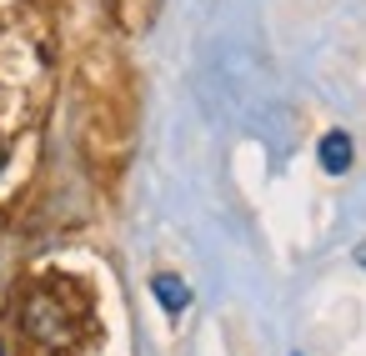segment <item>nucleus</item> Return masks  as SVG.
Listing matches in <instances>:
<instances>
[{
	"mask_svg": "<svg viewBox=\"0 0 366 356\" xmlns=\"http://www.w3.org/2000/svg\"><path fill=\"white\" fill-rule=\"evenodd\" d=\"M21 321H26V331H31L36 341H46V346H61V341H71V321H66V311H61L51 296H31Z\"/></svg>",
	"mask_w": 366,
	"mask_h": 356,
	"instance_id": "1",
	"label": "nucleus"
},
{
	"mask_svg": "<svg viewBox=\"0 0 366 356\" xmlns=\"http://www.w3.org/2000/svg\"><path fill=\"white\" fill-rule=\"evenodd\" d=\"M151 291H156V301H161L171 316L191 306V291H186V281H181V276H156V281H151Z\"/></svg>",
	"mask_w": 366,
	"mask_h": 356,
	"instance_id": "3",
	"label": "nucleus"
},
{
	"mask_svg": "<svg viewBox=\"0 0 366 356\" xmlns=\"http://www.w3.org/2000/svg\"><path fill=\"white\" fill-rule=\"evenodd\" d=\"M361 261H366V251H361Z\"/></svg>",
	"mask_w": 366,
	"mask_h": 356,
	"instance_id": "5",
	"label": "nucleus"
},
{
	"mask_svg": "<svg viewBox=\"0 0 366 356\" xmlns=\"http://www.w3.org/2000/svg\"><path fill=\"white\" fill-rule=\"evenodd\" d=\"M0 166H6V141H0Z\"/></svg>",
	"mask_w": 366,
	"mask_h": 356,
	"instance_id": "4",
	"label": "nucleus"
},
{
	"mask_svg": "<svg viewBox=\"0 0 366 356\" xmlns=\"http://www.w3.org/2000/svg\"><path fill=\"white\" fill-rule=\"evenodd\" d=\"M321 166H326L331 176H341V171L351 166V136H346V131L321 136Z\"/></svg>",
	"mask_w": 366,
	"mask_h": 356,
	"instance_id": "2",
	"label": "nucleus"
}]
</instances>
